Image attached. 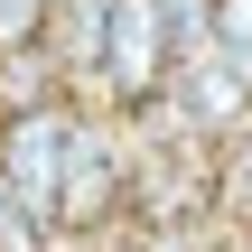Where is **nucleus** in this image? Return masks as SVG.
<instances>
[{
  "instance_id": "2",
  "label": "nucleus",
  "mask_w": 252,
  "mask_h": 252,
  "mask_svg": "<svg viewBox=\"0 0 252 252\" xmlns=\"http://www.w3.org/2000/svg\"><path fill=\"white\" fill-rule=\"evenodd\" d=\"M122 215H131V150H122V131L103 112H84L75 150H65V178H56V234L103 243Z\"/></svg>"
},
{
  "instance_id": "1",
  "label": "nucleus",
  "mask_w": 252,
  "mask_h": 252,
  "mask_svg": "<svg viewBox=\"0 0 252 252\" xmlns=\"http://www.w3.org/2000/svg\"><path fill=\"white\" fill-rule=\"evenodd\" d=\"M75 122H84V103H65V94L0 112V187L19 196V215H28L37 234H56V178H65Z\"/></svg>"
},
{
  "instance_id": "7",
  "label": "nucleus",
  "mask_w": 252,
  "mask_h": 252,
  "mask_svg": "<svg viewBox=\"0 0 252 252\" xmlns=\"http://www.w3.org/2000/svg\"><path fill=\"white\" fill-rule=\"evenodd\" d=\"M0 252H47V234L19 215V196H9V187H0Z\"/></svg>"
},
{
  "instance_id": "4",
  "label": "nucleus",
  "mask_w": 252,
  "mask_h": 252,
  "mask_svg": "<svg viewBox=\"0 0 252 252\" xmlns=\"http://www.w3.org/2000/svg\"><path fill=\"white\" fill-rule=\"evenodd\" d=\"M215 224H252V122L215 140Z\"/></svg>"
},
{
  "instance_id": "6",
  "label": "nucleus",
  "mask_w": 252,
  "mask_h": 252,
  "mask_svg": "<svg viewBox=\"0 0 252 252\" xmlns=\"http://www.w3.org/2000/svg\"><path fill=\"white\" fill-rule=\"evenodd\" d=\"M47 19H56V0H0V56L9 47H47Z\"/></svg>"
},
{
  "instance_id": "3",
  "label": "nucleus",
  "mask_w": 252,
  "mask_h": 252,
  "mask_svg": "<svg viewBox=\"0 0 252 252\" xmlns=\"http://www.w3.org/2000/svg\"><path fill=\"white\" fill-rule=\"evenodd\" d=\"M168 94V19L159 0H112V28H103V75H94V112L131 122Z\"/></svg>"
},
{
  "instance_id": "5",
  "label": "nucleus",
  "mask_w": 252,
  "mask_h": 252,
  "mask_svg": "<svg viewBox=\"0 0 252 252\" xmlns=\"http://www.w3.org/2000/svg\"><path fill=\"white\" fill-rule=\"evenodd\" d=\"M206 47L252 84V0H206Z\"/></svg>"
}]
</instances>
